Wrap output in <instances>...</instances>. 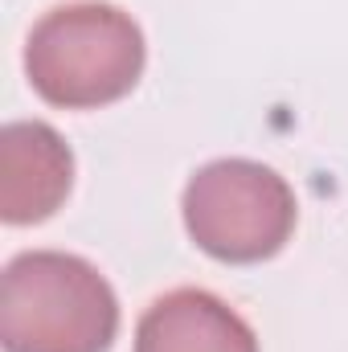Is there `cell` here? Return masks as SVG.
<instances>
[{"label": "cell", "mask_w": 348, "mask_h": 352, "mask_svg": "<svg viewBox=\"0 0 348 352\" xmlns=\"http://www.w3.org/2000/svg\"><path fill=\"white\" fill-rule=\"evenodd\" d=\"M115 332L119 299L87 258L62 250H29L4 266V352H111Z\"/></svg>", "instance_id": "cell-1"}, {"label": "cell", "mask_w": 348, "mask_h": 352, "mask_svg": "<svg viewBox=\"0 0 348 352\" xmlns=\"http://www.w3.org/2000/svg\"><path fill=\"white\" fill-rule=\"evenodd\" d=\"M148 62L144 29L119 4L83 0L45 12L25 45L33 90L66 111H90L123 98Z\"/></svg>", "instance_id": "cell-2"}, {"label": "cell", "mask_w": 348, "mask_h": 352, "mask_svg": "<svg viewBox=\"0 0 348 352\" xmlns=\"http://www.w3.org/2000/svg\"><path fill=\"white\" fill-rule=\"evenodd\" d=\"M184 230L217 263H262L295 230V192L259 160H213L184 184Z\"/></svg>", "instance_id": "cell-3"}, {"label": "cell", "mask_w": 348, "mask_h": 352, "mask_svg": "<svg viewBox=\"0 0 348 352\" xmlns=\"http://www.w3.org/2000/svg\"><path fill=\"white\" fill-rule=\"evenodd\" d=\"M74 184V152L41 123H8L0 131V217L8 226L45 221Z\"/></svg>", "instance_id": "cell-4"}, {"label": "cell", "mask_w": 348, "mask_h": 352, "mask_svg": "<svg viewBox=\"0 0 348 352\" xmlns=\"http://www.w3.org/2000/svg\"><path fill=\"white\" fill-rule=\"evenodd\" d=\"M135 352H259V336L213 291L176 287L140 316Z\"/></svg>", "instance_id": "cell-5"}]
</instances>
